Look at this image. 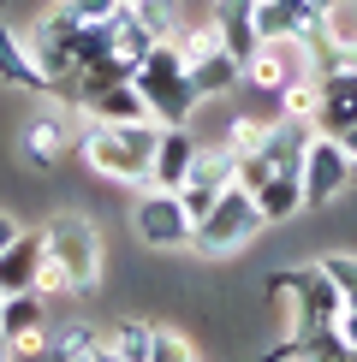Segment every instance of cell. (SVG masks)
<instances>
[{
    "label": "cell",
    "instance_id": "cell-11",
    "mask_svg": "<svg viewBox=\"0 0 357 362\" xmlns=\"http://www.w3.org/2000/svg\"><path fill=\"white\" fill-rule=\"evenodd\" d=\"M197 137H191V125H161V143L155 155H149V185L155 190H178L191 178V167H197Z\"/></svg>",
    "mask_w": 357,
    "mask_h": 362
},
{
    "label": "cell",
    "instance_id": "cell-16",
    "mask_svg": "<svg viewBox=\"0 0 357 362\" xmlns=\"http://www.w3.org/2000/svg\"><path fill=\"white\" fill-rule=\"evenodd\" d=\"M357 125V78H322V107H316V131H327V137H346V131Z\"/></svg>",
    "mask_w": 357,
    "mask_h": 362
},
{
    "label": "cell",
    "instance_id": "cell-25",
    "mask_svg": "<svg viewBox=\"0 0 357 362\" xmlns=\"http://www.w3.org/2000/svg\"><path fill=\"white\" fill-rule=\"evenodd\" d=\"M262 131H268V119H244V113H238L232 125H227V148H232L238 160H244V155H256V143H262Z\"/></svg>",
    "mask_w": 357,
    "mask_h": 362
},
{
    "label": "cell",
    "instance_id": "cell-29",
    "mask_svg": "<svg viewBox=\"0 0 357 362\" xmlns=\"http://www.w3.org/2000/svg\"><path fill=\"white\" fill-rule=\"evenodd\" d=\"M36 291H42V297H72V279H66V267H60L48 250H42V279H36Z\"/></svg>",
    "mask_w": 357,
    "mask_h": 362
},
{
    "label": "cell",
    "instance_id": "cell-12",
    "mask_svg": "<svg viewBox=\"0 0 357 362\" xmlns=\"http://www.w3.org/2000/svg\"><path fill=\"white\" fill-rule=\"evenodd\" d=\"M0 333L12 339L18 356H42L48 351V327H42V291H18L0 303Z\"/></svg>",
    "mask_w": 357,
    "mask_h": 362
},
{
    "label": "cell",
    "instance_id": "cell-4",
    "mask_svg": "<svg viewBox=\"0 0 357 362\" xmlns=\"http://www.w3.org/2000/svg\"><path fill=\"white\" fill-rule=\"evenodd\" d=\"M262 208H256V196H250L244 185H227L220 190V202L208 208V214L197 220V232H191V244H197L203 255H232V250H244L250 238L262 232Z\"/></svg>",
    "mask_w": 357,
    "mask_h": 362
},
{
    "label": "cell",
    "instance_id": "cell-10",
    "mask_svg": "<svg viewBox=\"0 0 357 362\" xmlns=\"http://www.w3.org/2000/svg\"><path fill=\"white\" fill-rule=\"evenodd\" d=\"M78 131H84V107H66V101H60L54 113H42L36 125L24 131V155H30V167L48 173L54 160L66 155V148H78Z\"/></svg>",
    "mask_w": 357,
    "mask_h": 362
},
{
    "label": "cell",
    "instance_id": "cell-31",
    "mask_svg": "<svg viewBox=\"0 0 357 362\" xmlns=\"http://www.w3.org/2000/svg\"><path fill=\"white\" fill-rule=\"evenodd\" d=\"M18 232H24V226H18V220H12V214H6V208H0V250H6V244H12V238H18Z\"/></svg>",
    "mask_w": 357,
    "mask_h": 362
},
{
    "label": "cell",
    "instance_id": "cell-28",
    "mask_svg": "<svg viewBox=\"0 0 357 362\" xmlns=\"http://www.w3.org/2000/svg\"><path fill=\"white\" fill-rule=\"evenodd\" d=\"M60 6H66V12H72L78 24H108L113 12L125 6V0H60Z\"/></svg>",
    "mask_w": 357,
    "mask_h": 362
},
{
    "label": "cell",
    "instance_id": "cell-17",
    "mask_svg": "<svg viewBox=\"0 0 357 362\" xmlns=\"http://www.w3.org/2000/svg\"><path fill=\"white\" fill-rule=\"evenodd\" d=\"M250 196H256V208H262V220H268V226H286V220L304 214V178H298V173H274V178H262Z\"/></svg>",
    "mask_w": 357,
    "mask_h": 362
},
{
    "label": "cell",
    "instance_id": "cell-19",
    "mask_svg": "<svg viewBox=\"0 0 357 362\" xmlns=\"http://www.w3.org/2000/svg\"><path fill=\"white\" fill-rule=\"evenodd\" d=\"M274 101H280V119H304V125H316V107H322V78H292Z\"/></svg>",
    "mask_w": 357,
    "mask_h": 362
},
{
    "label": "cell",
    "instance_id": "cell-23",
    "mask_svg": "<svg viewBox=\"0 0 357 362\" xmlns=\"http://www.w3.org/2000/svg\"><path fill=\"white\" fill-rule=\"evenodd\" d=\"M137 6V18H143V30L155 42H173L178 36V12H173V0H131Z\"/></svg>",
    "mask_w": 357,
    "mask_h": 362
},
{
    "label": "cell",
    "instance_id": "cell-18",
    "mask_svg": "<svg viewBox=\"0 0 357 362\" xmlns=\"http://www.w3.org/2000/svg\"><path fill=\"white\" fill-rule=\"evenodd\" d=\"M84 113L89 119H108V125L155 119V113H149V101L137 95V83H108V89H96V95H84ZM155 125H161V119H155Z\"/></svg>",
    "mask_w": 357,
    "mask_h": 362
},
{
    "label": "cell",
    "instance_id": "cell-13",
    "mask_svg": "<svg viewBox=\"0 0 357 362\" xmlns=\"http://www.w3.org/2000/svg\"><path fill=\"white\" fill-rule=\"evenodd\" d=\"M36 279H42V232H18L0 250V297L36 291Z\"/></svg>",
    "mask_w": 357,
    "mask_h": 362
},
{
    "label": "cell",
    "instance_id": "cell-34",
    "mask_svg": "<svg viewBox=\"0 0 357 362\" xmlns=\"http://www.w3.org/2000/svg\"><path fill=\"white\" fill-rule=\"evenodd\" d=\"M351 362H357V351H351Z\"/></svg>",
    "mask_w": 357,
    "mask_h": 362
},
{
    "label": "cell",
    "instance_id": "cell-35",
    "mask_svg": "<svg viewBox=\"0 0 357 362\" xmlns=\"http://www.w3.org/2000/svg\"><path fill=\"white\" fill-rule=\"evenodd\" d=\"M0 303H6V297H0Z\"/></svg>",
    "mask_w": 357,
    "mask_h": 362
},
{
    "label": "cell",
    "instance_id": "cell-9",
    "mask_svg": "<svg viewBox=\"0 0 357 362\" xmlns=\"http://www.w3.org/2000/svg\"><path fill=\"white\" fill-rule=\"evenodd\" d=\"M238 185V155L227 143H215V148H197V167H191V178L178 185V202H185V214L191 220H203L208 208L220 202V190Z\"/></svg>",
    "mask_w": 357,
    "mask_h": 362
},
{
    "label": "cell",
    "instance_id": "cell-26",
    "mask_svg": "<svg viewBox=\"0 0 357 362\" xmlns=\"http://www.w3.org/2000/svg\"><path fill=\"white\" fill-rule=\"evenodd\" d=\"M178 54H185V66H191V59H203V54H215L220 48V30L215 24H197V30H178Z\"/></svg>",
    "mask_w": 357,
    "mask_h": 362
},
{
    "label": "cell",
    "instance_id": "cell-5",
    "mask_svg": "<svg viewBox=\"0 0 357 362\" xmlns=\"http://www.w3.org/2000/svg\"><path fill=\"white\" fill-rule=\"evenodd\" d=\"M42 250L66 267L72 297L96 291V279H101V232H96L84 214H54L48 226H42Z\"/></svg>",
    "mask_w": 357,
    "mask_h": 362
},
{
    "label": "cell",
    "instance_id": "cell-21",
    "mask_svg": "<svg viewBox=\"0 0 357 362\" xmlns=\"http://www.w3.org/2000/svg\"><path fill=\"white\" fill-rule=\"evenodd\" d=\"M96 327H84V321H72V327H60V333H48V356L54 362H89V351H96Z\"/></svg>",
    "mask_w": 357,
    "mask_h": 362
},
{
    "label": "cell",
    "instance_id": "cell-7",
    "mask_svg": "<svg viewBox=\"0 0 357 362\" xmlns=\"http://www.w3.org/2000/svg\"><path fill=\"white\" fill-rule=\"evenodd\" d=\"M292 78H316L310 48L298 36H268V42H256V54L244 59V83L256 89V95H280Z\"/></svg>",
    "mask_w": 357,
    "mask_h": 362
},
{
    "label": "cell",
    "instance_id": "cell-2",
    "mask_svg": "<svg viewBox=\"0 0 357 362\" xmlns=\"http://www.w3.org/2000/svg\"><path fill=\"white\" fill-rule=\"evenodd\" d=\"M131 83H137V95L149 101V113H155L161 125H185V119L197 113V95H191V71H185L178 42H155V48L137 59Z\"/></svg>",
    "mask_w": 357,
    "mask_h": 362
},
{
    "label": "cell",
    "instance_id": "cell-3",
    "mask_svg": "<svg viewBox=\"0 0 357 362\" xmlns=\"http://www.w3.org/2000/svg\"><path fill=\"white\" fill-rule=\"evenodd\" d=\"M268 297H280L286 303V321L292 333H316V327H339V309H346V297H339V285L316 267H286V274L268 279Z\"/></svg>",
    "mask_w": 357,
    "mask_h": 362
},
{
    "label": "cell",
    "instance_id": "cell-33",
    "mask_svg": "<svg viewBox=\"0 0 357 362\" xmlns=\"http://www.w3.org/2000/svg\"><path fill=\"white\" fill-rule=\"evenodd\" d=\"M0 362H18V351H12V339L0 333Z\"/></svg>",
    "mask_w": 357,
    "mask_h": 362
},
{
    "label": "cell",
    "instance_id": "cell-15",
    "mask_svg": "<svg viewBox=\"0 0 357 362\" xmlns=\"http://www.w3.org/2000/svg\"><path fill=\"white\" fill-rule=\"evenodd\" d=\"M191 95L197 101H215V95H232L238 83H244V66L227 54V48H215V54H203V59H191Z\"/></svg>",
    "mask_w": 357,
    "mask_h": 362
},
{
    "label": "cell",
    "instance_id": "cell-14",
    "mask_svg": "<svg viewBox=\"0 0 357 362\" xmlns=\"http://www.w3.org/2000/svg\"><path fill=\"white\" fill-rule=\"evenodd\" d=\"M0 83H12V89H30V95H48V78H42V66L30 59L24 36L6 24V12H0Z\"/></svg>",
    "mask_w": 357,
    "mask_h": 362
},
{
    "label": "cell",
    "instance_id": "cell-27",
    "mask_svg": "<svg viewBox=\"0 0 357 362\" xmlns=\"http://www.w3.org/2000/svg\"><path fill=\"white\" fill-rule=\"evenodd\" d=\"M322 274L339 285L346 303H357V255H322Z\"/></svg>",
    "mask_w": 357,
    "mask_h": 362
},
{
    "label": "cell",
    "instance_id": "cell-30",
    "mask_svg": "<svg viewBox=\"0 0 357 362\" xmlns=\"http://www.w3.org/2000/svg\"><path fill=\"white\" fill-rule=\"evenodd\" d=\"M339 333H346V344L357 351V303H346V309H339Z\"/></svg>",
    "mask_w": 357,
    "mask_h": 362
},
{
    "label": "cell",
    "instance_id": "cell-1",
    "mask_svg": "<svg viewBox=\"0 0 357 362\" xmlns=\"http://www.w3.org/2000/svg\"><path fill=\"white\" fill-rule=\"evenodd\" d=\"M161 143L155 119H131V125H108V119H89L78 131V155L89 160V173L113 178V185H149V155Z\"/></svg>",
    "mask_w": 357,
    "mask_h": 362
},
{
    "label": "cell",
    "instance_id": "cell-22",
    "mask_svg": "<svg viewBox=\"0 0 357 362\" xmlns=\"http://www.w3.org/2000/svg\"><path fill=\"white\" fill-rule=\"evenodd\" d=\"M149 344H155V327L149 321H119L113 339H108V351L119 362H149Z\"/></svg>",
    "mask_w": 357,
    "mask_h": 362
},
{
    "label": "cell",
    "instance_id": "cell-20",
    "mask_svg": "<svg viewBox=\"0 0 357 362\" xmlns=\"http://www.w3.org/2000/svg\"><path fill=\"white\" fill-rule=\"evenodd\" d=\"M298 362H351V344L339 327H316V333H298Z\"/></svg>",
    "mask_w": 357,
    "mask_h": 362
},
{
    "label": "cell",
    "instance_id": "cell-8",
    "mask_svg": "<svg viewBox=\"0 0 357 362\" xmlns=\"http://www.w3.org/2000/svg\"><path fill=\"white\" fill-rule=\"evenodd\" d=\"M131 232H137L149 250H185L191 232H197V220L185 214L178 190H155V185H149V196L131 208Z\"/></svg>",
    "mask_w": 357,
    "mask_h": 362
},
{
    "label": "cell",
    "instance_id": "cell-6",
    "mask_svg": "<svg viewBox=\"0 0 357 362\" xmlns=\"http://www.w3.org/2000/svg\"><path fill=\"white\" fill-rule=\"evenodd\" d=\"M298 178H304V208H327V202H334V196L357 178V167H351V155H346V143H339V137H327V131H310Z\"/></svg>",
    "mask_w": 357,
    "mask_h": 362
},
{
    "label": "cell",
    "instance_id": "cell-32",
    "mask_svg": "<svg viewBox=\"0 0 357 362\" xmlns=\"http://www.w3.org/2000/svg\"><path fill=\"white\" fill-rule=\"evenodd\" d=\"M339 143H346V155H351V167H357V125H351V131H346Z\"/></svg>",
    "mask_w": 357,
    "mask_h": 362
},
{
    "label": "cell",
    "instance_id": "cell-24",
    "mask_svg": "<svg viewBox=\"0 0 357 362\" xmlns=\"http://www.w3.org/2000/svg\"><path fill=\"white\" fill-rule=\"evenodd\" d=\"M149 362H203L197 344L185 333H173V327H155V344H149Z\"/></svg>",
    "mask_w": 357,
    "mask_h": 362
}]
</instances>
